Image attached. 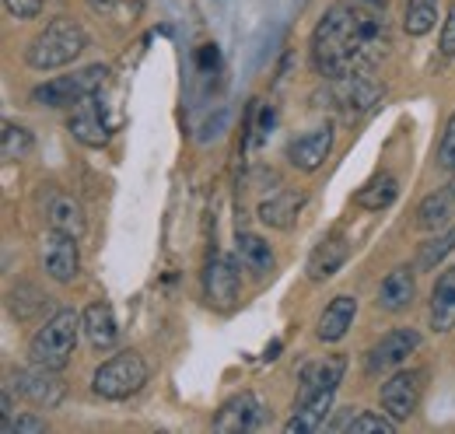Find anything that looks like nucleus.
<instances>
[{"instance_id": "obj_1", "label": "nucleus", "mask_w": 455, "mask_h": 434, "mask_svg": "<svg viewBox=\"0 0 455 434\" xmlns=\"http://www.w3.org/2000/svg\"><path fill=\"white\" fill-rule=\"evenodd\" d=\"M389 50V21L379 7L368 4H337L323 14L312 36L315 70L330 81L364 74Z\"/></svg>"}, {"instance_id": "obj_2", "label": "nucleus", "mask_w": 455, "mask_h": 434, "mask_svg": "<svg viewBox=\"0 0 455 434\" xmlns=\"http://www.w3.org/2000/svg\"><path fill=\"white\" fill-rule=\"evenodd\" d=\"M84 46H88V36L74 18H53L28 46V63L36 70H57V67L74 63L84 53Z\"/></svg>"}, {"instance_id": "obj_3", "label": "nucleus", "mask_w": 455, "mask_h": 434, "mask_svg": "<svg viewBox=\"0 0 455 434\" xmlns=\"http://www.w3.org/2000/svg\"><path fill=\"white\" fill-rule=\"evenodd\" d=\"M81 323L84 319L74 309H63L46 326H39L36 336H32V343H28L32 361L43 365V368H53V372L67 368V361H70V354L77 347V329H81Z\"/></svg>"}, {"instance_id": "obj_4", "label": "nucleus", "mask_w": 455, "mask_h": 434, "mask_svg": "<svg viewBox=\"0 0 455 434\" xmlns=\"http://www.w3.org/2000/svg\"><path fill=\"white\" fill-rule=\"evenodd\" d=\"M148 382V365L140 354L133 350H123L109 361L99 365L95 379H92V389L102 396V399H130L140 385Z\"/></svg>"}, {"instance_id": "obj_5", "label": "nucleus", "mask_w": 455, "mask_h": 434, "mask_svg": "<svg viewBox=\"0 0 455 434\" xmlns=\"http://www.w3.org/2000/svg\"><path fill=\"white\" fill-rule=\"evenodd\" d=\"M109 81V67H84L77 74H67V77H53L46 84H39L32 92V102L39 106H74V102H84L92 99L102 84Z\"/></svg>"}, {"instance_id": "obj_6", "label": "nucleus", "mask_w": 455, "mask_h": 434, "mask_svg": "<svg viewBox=\"0 0 455 434\" xmlns=\"http://www.w3.org/2000/svg\"><path fill=\"white\" fill-rule=\"evenodd\" d=\"M43 267H46V273H50L53 280H60V284L74 280V277H77V267H81L77 238L67 235V231H60V228H53V231L46 235V242H43Z\"/></svg>"}, {"instance_id": "obj_7", "label": "nucleus", "mask_w": 455, "mask_h": 434, "mask_svg": "<svg viewBox=\"0 0 455 434\" xmlns=\"http://www.w3.org/2000/svg\"><path fill=\"white\" fill-rule=\"evenodd\" d=\"M11 385H14L25 399H32L36 406H57L60 399H63V382L57 379L53 368H43V365L14 372V375H11Z\"/></svg>"}, {"instance_id": "obj_8", "label": "nucleus", "mask_w": 455, "mask_h": 434, "mask_svg": "<svg viewBox=\"0 0 455 434\" xmlns=\"http://www.w3.org/2000/svg\"><path fill=\"white\" fill-rule=\"evenodd\" d=\"M420 403V372H396L382 385V410L393 421H406Z\"/></svg>"}, {"instance_id": "obj_9", "label": "nucleus", "mask_w": 455, "mask_h": 434, "mask_svg": "<svg viewBox=\"0 0 455 434\" xmlns=\"http://www.w3.org/2000/svg\"><path fill=\"white\" fill-rule=\"evenodd\" d=\"M417 347H420V333L417 329H396V333L382 336L371 347V354H368V372L379 375V372L396 368V365H403L410 358V350H417Z\"/></svg>"}, {"instance_id": "obj_10", "label": "nucleus", "mask_w": 455, "mask_h": 434, "mask_svg": "<svg viewBox=\"0 0 455 434\" xmlns=\"http://www.w3.org/2000/svg\"><path fill=\"white\" fill-rule=\"evenodd\" d=\"M330 148H333V130L330 126H319V130H308L301 137H294L287 144V158L294 168L301 172H315L319 165L330 158Z\"/></svg>"}, {"instance_id": "obj_11", "label": "nucleus", "mask_w": 455, "mask_h": 434, "mask_svg": "<svg viewBox=\"0 0 455 434\" xmlns=\"http://www.w3.org/2000/svg\"><path fill=\"white\" fill-rule=\"evenodd\" d=\"M343 368L347 361L343 358H326V361H315L301 372V385H298V403H308L315 396H333L337 385L343 379Z\"/></svg>"}, {"instance_id": "obj_12", "label": "nucleus", "mask_w": 455, "mask_h": 434, "mask_svg": "<svg viewBox=\"0 0 455 434\" xmlns=\"http://www.w3.org/2000/svg\"><path fill=\"white\" fill-rule=\"evenodd\" d=\"M259 424V403L252 392H238L231 396L225 406L218 410L214 417V431L221 434H242V431H252Z\"/></svg>"}, {"instance_id": "obj_13", "label": "nucleus", "mask_w": 455, "mask_h": 434, "mask_svg": "<svg viewBox=\"0 0 455 434\" xmlns=\"http://www.w3.org/2000/svg\"><path fill=\"white\" fill-rule=\"evenodd\" d=\"M204 291H207L211 305L228 309L238 298V270H235V263L225 260V256H214L207 263V270H204Z\"/></svg>"}, {"instance_id": "obj_14", "label": "nucleus", "mask_w": 455, "mask_h": 434, "mask_svg": "<svg viewBox=\"0 0 455 434\" xmlns=\"http://www.w3.org/2000/svg\"><path fill=\"white\" fill-rule=\"evenodd\" d=\"M70 130H74V137L81 141V144H88V148H102L106 141H109V126H106V119H102V108L99 102H92V99H84L77 112L70 116Z\"/></svg>"}, {"instance_id": "obj_15", "label": "nucleus", "mask_w": 455, "mask_h": 434, "mask_svg": "<svg viewBox=\"0 0 455 434\" xmlns=\"http://www.w3.org/2000/svg\"><path fill=\"white\" fill-rule=\"evenodd\" d=\"M354 316H357V301L350 298V294H340V298H333L330 305H326V312H323V319H319V340H326V343H337L347 336V329L354 323Z\"/></svg>"}, {"instance_id": "obj_16", "label": "nucleus", "mask_w": 455, "mask_h": 434, "mask_svg": "<svg viewBox=\"0 0 455 434\" xmlns=\"http://www.w3.org/2000/svg\"><path fill=\"white\" fill-rule=\"evenodd\" d=\"M84 333H88V340H92V347L95 350H109L116 343V312L113 305H106V301H95V305H88L84 309Z\"/></svg>"}, {"instance_id": "obj_17", "label": "nucleus", "mask_w": 455, "mask_h": 434, "mask_svg": "<svg viewBox=\"0 0 455 434\" xmlns=\"http://www.w3.org/2000/svg\"><path fill=\"white\" fill-rule=\"evenodd\" d=\"M413 294H417L413 273L406 270V267H399V270L389 273V277L382 280V287H379V309H386V312H403V309L413 301Z\"/></svg>"}, {"instance_id": "obj_18", "label": "nucleus", "mask_w": 455, "mask_h": 434, "mask_svg": "<svg viewBox=\"0 0 455 434\" xmlns=\"http://www.w3.org/2000/svg\"><path fill=\"white\" fill-rule=\"evenodd\" d=\"M431 326L438 333L455 326V267L442 273L435 291H431Z\"/></svg>"}, {"instance_id": "obj_19", "label": "nucleus", "mask_w": 455, "mask_h": 434, "mask_svg": "<svg viewBox=\"0 0 455 434\" xmlns=\"http://www.w3.org/2000/svg\"><path fill=\"white\" fill-rule=\"evenodd\" d=\"M347 256H350V249H347V242H340V238H326V242H319L315 253L308 256V277H312V280H326V277H333V273L347 263Z\"/></svg>"}, {"instance_id": "obj_20", "label": "nucleus", "mask_w": 455, "mask_h": 434, "mask_svg": "<svg viewBox=\"0 0 455 434\" xmlns=\"http://www.w3.org/2000/svg\"><path fill=\"white\" fill-rule=\"evenodd\" d=\"M330 403L333 396H315L308 403H298V414L284 424L287 434H315L326 424V414H330Z\"/></svg>"}, {"instance_id": "obj_21", "label": "nucleus", "mask_w": 455, "mask_h": 434, "mask_svg": "<svg viewBox=\"0 0 455 434\" xmlns=\"http://www.w3.org/2000/svg\"><path fill=\"white\" fill-rule=\"evenodd\" d=\"M298 211H301V193L284 189V193H277V197L259 204V221L270 224V228H291Z\"/></svg>"}, {"instance_id": "obj_22", "label": "nucleus", "mask_w": 455, "mask_h": 434, "mask_svg": "<svg viewBox=\"0 0 455 434\" xmlns=\"http://www.w3.org/2000/svg\"><path fill=\"white\" fill-rule=\"evenodd\" d=\"M50 224L60 228V231H67V235H74V238H81L84 235L81 204L74 197H53V204H50Z\"/></svg>"}, {"instance_id": "obj_23", "label": "nucleus", "mask_w": 455, "mask_h": 434, "mask_svg": "<svg viewBox=\"0 0 455 434\" xmlns=\"http://www.w3.org/2000/svg\"><path fill=\"white\" fill-rule=\"evenodd\" d=\"M438 21V0H406V11H403V28L410 36H424L431 32Z\"/></svg>"}, {"instance_id": "obj_24", "label": "nucleus", "mask_w": 455, "mask_h": 434, "mask_svg": "<svg viewBox=\"0 0 455 434\" xmlns=\"http://www.w3.org/2000/svg\"><path fill=\"white\" fill-rule=\"evenodd\" d=\"M396 179L393 175H379V179H371L361 193H357V207H364V211H382V207H389L393 200H396Z\"/></svg>"}, {"instance_id": "obj_25", "label": "nucleus", "mask_w": 455, "mask_h": 434, "mask_svg": "<svg viewBox=\"0 0 455 434\" xmlns=\"http://www.w3.org/2000/svg\"><path fill=\"white\" fill-rule=\"evenodd\" d=\"M452 214V193L449 189H442V193H431L420 207H417V228H424V231H435L438 224H445Z\"/></svg>"}, {"instance_id": "obj_26", "label": "nucleus", "mask_w": 455, "mask_h": 434, "mask_svg": "<svg viewBox=\"0 0 455 434\" xmlns=\"http://www.w3.org/2000/svg\"><path fill=\"white\" fill-rule=\"evenodd\" d=\"M238 256H242V263L249 270H274V253L259 235H238Z\"/></svg>"}, {"instance_id": "obj_27", "label": "nucleus", "mask_w": 455, "mask_h": 434, "mask_svg": "<svg viewBox=\"0 0 455 434\" xmlns=\"http://www.w3.org/2000/svg\"><path fill=\"white\" fill-rule=\"evenodd\" d=\"M28 155H32V133L25 126L4 123V158L7 162H21Z\"/></svg>"}, {"instance_id": "obj_28", "label": "nucleus", "mask_w": 455, "mask_h": 434, "mask_svg": "<svg viewBox=\"0 0 455 434\" xmlns=\"http://www.w3.org/2000/svg\"><path fill=\"white\" fill-rule=\"evenodd\" d=\"M452 249H455V228H449L445 235H438L435 242H427V245L420 249L417 267H420V270H431V267H435V263H442V260H445Z\"/></svg>"}, {"instance_id": "obj_29", "label": "nucleus", "mask_w": 455, "mask_h": 434, "mask_svg": "<svg viewBox=\"0 0 455 434\" xmlns=\"http://www.w3.org/2000/svg\"><path fill=\"white\" fill-rule=\"evenodd\" d=\"M347 431H354V434H361V431H382V434H389V431H396V421L389 417H375V414H361V417H350L347 421Z\"/></svg>"}, {"instance_id": "obj_30", "label": "nucleus", "mask_w": 455, "mask_h": 434, "mask_svg": "<svg viewBox=\"0 0 455 434\" xmlns=\"http://www.w3.org/2000/svg\"><path fill=\"white\" fill-rule=\"evenodd\" d=\"M438 162L445 168H455V112L445 126V137H442V148H438Z\"/></svg>"}, {"instance_id": "obj_31", "label": "nucleus", "mask_w": 455, "mask_h": 434, "mask_svg": "<svg viewBox=\"0 0 455 434\" xmlns=\"http://www.w3.org/2000/svg\"><path fill=\"white\" fill-rule=\"evenodd\" d=\"M4 4H7V11H11L14 18H36L46 0H4Z\"/></svg>"}, {"instance_id": "obj_32", "label": "nucleus", "mask_w": 455, "mask_h": 434, "mask_svg": "<svg viewBox=\"0 0 455 434\" xmlns=\"http://www.w3.org/2000/svg\"><path fill=\"white\" fill-rule=\"evenodd\" d=\"M21 434V431H46V421H39V417H18V421H11L7 428H4V434Z\"/></svg>"}, {"instance_id": "obj_33", "label": "nucleus", "mask_w": 455, "mask_h": 434, "mask_svg": "<svg viewBox=\"0 0 455 434\" xmlns=\"http://www.w3.org/2000/svg\"><path fill=\"white\" fill-rule=\"evenodd\" d=\"M442 50L449 56H455V11H452V18L445 21V28H442Z\"/></svg>"}, {"instance_id": "obj_34", "label": "nucleus", "mask_w": 455, "mask_h": 434, "mask_svg": "<svg viewBox=\"0 0 455 434\" xmlns=\"http://www.w3.org/2000/svg\"><path fill=\"white\" fill-rule=\"evenodd\" d=\"M88 4H92L95 11H113V7L119 4V0H88Z\"/></svg>"}, {"instance_id": "obj_35", "label": "nucleus", "mask_w": 455, "mask_h": 434, "mask_svg": "<svg viewBox=\"0 0 455 434\" xmlns=\"http://www.w3.org/2000/svg\"><path fill=\"white\" fill-rule=\"evenodd\" d=\"M357 4H368V7H386V0H357Z\"/></svg>"}]
</instances>
